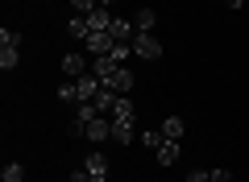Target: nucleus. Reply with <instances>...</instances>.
Masks as SVG:
<instances>
[{
    "instance_id": "nucleus-1",
    "label": "nucleus",
    "mask_w": 249,
    "mask_h": 182,
    "mask_svg": "<svg viewBox=\"0 0 249 182\" xmlns=\"http://www.w3.org/2000/svg\"><path fill=\"white\" fill-rule=\"evenodd\" d=\"M71 137L108 141V137H112V116H91V120H71Z\"/></svg>"
},
{
    "instance_id": "nucleus-2",
    "label": "nucleus",
    "mask_w": 249,
    "mask_h": 182,
    "mask_svg": "<svg viewBox=\"0 0 249 182\" xmlns=\"http://www.w3.org/2000/svg\"><path fill=\"white\" fill-rule=\"evenodd\" d=\"M21 42H25V37H21L17 29H9V25L0 29V70H4V75L21 62Z\"/></svg>"
},
{
    "instance_id": "nucleus-3",
    "label": "nucleus",
    "mask_w": 249,
    "mask_h": 182,
    "mask_svg": "<svg viewBox=\"0 0 249 182\" xmlns=\"http://www.w3.org/2000/svg\"><path fill=\"white\" fill-rule=\"evenodd\" d=\"M133 58H142V62L162 58V42H158L154 33H137V37H133Z\"/></svg>"
},
{
    "instance_id": "nucleus-4",
    "label": "nucleus",
    "mask_w": 249,
    "mask_h": 182,
    "mask_svg": "<svg viewBox=\"0 0 249 182\" xmlns=\"http://www.w3.org/2000/svg\"><path fill=\"white\" fill-rule=\"evenodd\" d=\"M108 37H112V42L133 46V37H137V25H133V21H124V17H112V25H108Z\"/></svg>"
},
{
    "instance_id": "nucleus-5",
    "label": "nucleus",
    "mask_w": 249,
    "mask_h": 182,
    "mask_svg": "<svg viewBox=\"0 0 249 182\" xmlns=\"http://www.w3.org/2000/svg\"><path fill=\"white\" fill-rule=\"evenodd\" d=\"M83 170L91 174V182H108V157L104 153H88L83 157Z\"/></svg>"
},
{
    "instance_id": "nucleus-6",
    "label": "nucleus",
    "mask_w": 249,
    "mask_h": 182,
    "mask_svg": "<svg viewBox=\"0 0 249 182\" xmlns=\"http://www.w3.org/2000/svg\"><path fill=\"white\" fill-rule=\"evenodd\" d=\"M154 157H158V165H175L178 162V157H183V145H178V141H162V145L158 149H154Z\"/></svg>"
},
{
    "instance_id": "nucleus-7",
    "label": "nucleus",
    "mask_w": 249,
    "mask_h": 182,
    "mask_svg": "<svg viewBox=\"0 0 249 182\" xmlns=\"http://www.w3.org/2000/svg\"><path fill=\"white\" fill-rule=\"evenodd\" d=\"M133 124L137 120H112V141H116V145H133V137H137Z\"/></svg>"
},
{
    "instance_id": "nucleus-8",
    "label": "nucleus",
    "mask_w": 249,
    "mask_h": 182,
    "mask_svg": "<svg viewBox=\"0 0 249 182\" xmlns=\"http://www.w3.org/2000/svg\"><path fill=\"white\" fill-rule=\"evenodd\" d=\"M83 46H88V54H96V58H100V54H112V37H108V33H88V42H83Z\"/></svg>"
},
{
    "instance_id": "nucleus-9",
    "label": "nucleus",
    "mask_w": 249,
    "mask_h": 182,
    "mask_svg": "<svg viewBox=\"0 0 249 182\" xmlns=\"http://www.w3.org/2000/svg\"><path fill=\"white\" fill-rule=\"evenodd\" d=\"M62 75H67V79H83V75H88V58L67 54V58H62Z\"/></svg>"
},
{
    "instance_id": "nucleus-10",
    "label": "nucleus",
    "mask_w": 249,
    "mask_h": 182,
    "mask_svg": "<svg viewBox=\"0 0 249 182\" xmlns=\"http://www.w3.org/2000/svg\"><path fill=\"white\" fill-rule=\"evenodd\" d=\"M112 120H137V108H133V99L129 96H116V104H112Z\"/></svg>"
},
{
    "instance_id": "nucleus-11",
    "label": "nucleus",
    "mask_w": 249,
    "mask_h": 182,
    "mask_svg": "<svg viewBox=\"0 0 249 182\" xmlns=\"http://www.w3.org/2000/svg\"><path fill=\"white\" fill-rule=\"evenodd\" d=\"M67 33H71L75 42H88V33H91L88 17H83V13H71V25H67Z\"/></svg>"
},
{
    "instance_id": "nucleus-12",
    "label": "nucleus",
    "mask_w": 249,
    "mask_h": 182,
    "mask_svg": "<svg viewBox=\"0 0 249 182\" xmlns=\"http://www.w3.org/2000/svg\"><path fill=\"white\" fill-rule=\"evenodd\" d=\"M88 25H91V33H108V25H112L108 9H96V13H88Z\"/></svg>"
},
{
    "instance_id": "nucleus-13",
    "label": "nucleus",
    "mask_w": 249,
    "mask_h": 182,
    "mask_svg": "<svg viewBox=\"0 0 249 182\" xmlns=\"http://www.w3.org/2000/svg\"><path fill=\"white\" fill-rule=\"evenodd\" d=\"M154 21H158V13H154V9H137L133 25H137V33H154Z\"/></svg>"
},
{
    "instance_id": "nucleus-14",
    "label": "nucleus",
    "mask_w": 249,
    "mask_h": 182,
    "mask_svg": "<svg viewBox=\"0 0 249 182\" xmlns=\"http://www.w3.org/2000/svg\"><path fill=\"white\" fill-rule=\"evenodd\" d=\"M0 182H25V165H21V162H9L4 170H0Z\"/></svg>"
},
{
    "instance_id": "nucleus-15",
    "label": "nucleus",
    "mask_w": 249,
    "mask_h": 182,
    "mask_svg": "<svg viewBox=\"0 0 249 182\" xmlns=\"http://www.w3.org/2000/svg\"><path fill=\"white\" fill-rule=\"evenodd\" d=\"M183 129H187V124L178 120V116H166V120H162V132H166L170 141H183Z\"/></svg>"
},
{
    "instance_id": "nucleus-16",
    "label": "nucleus",
    "mask_w": 249,
    "mask_h": 182,
    "mask_svg": "<svg viewBox=\"0 0 249 182\" xmlns=\"http://www.w3.org/2000/svg\"><path fill=\"white\" fill-rule=\"evenodd\" d=\"M162 141H166V132H162V129H145V132H142V145H145V149H158Z\"/></svg>"
},
{
    "instance_id": "nucleus-17",
    "label": "nucleus",
    "mask_w": 249,
    "mask_h": 182,
    "mask_svg": "<svg viewBox=\"0 0 249 182\" xmlns=\"http://www.w3.org/2000/svg\"><path fill=\"white\" fill-rule=\"evenodd\" d=\"M58 99H62V104H75V79H71V83H62V87H58Z\"/></svg>"
},
{
    "instance_id": "nucleus-18",
    "label": "nucleus",
    "mask_w": 249,
    "mask_h": 182,
    "mask_svg": "<svg viewBox=\"0 0 249 182\" xmlns=\"http://www.w3.org/2000/svg\"><path fill=\"white\" fill-rule=\"evenodd\" d=\"M96 9H100V0H75V13H83V17L96 13Z\"/></svg>"
},
{
    "instance_id": "nucleus-19",
    "label": "nucleus",
    "mask_w": 249,
    "mask_h": 182,
    "mask_svg": "<svg viewBox=\"0 0 249 182\" xmlns=\"http://www.w3.org/2000/svg\"><path fill=\"white\" fill-rule=\"evenodd\" d=\"M208 178H212V170H191L187 174V182H208Z\"/></svg>"
},
{
    "instance_id": "nucleus-20",
    "label": "nucleus",
    "mask_w": 249,
    "mask_h": 182,
    "mask_svg": "<svg viewBox=\"0 0 249 182\" xmlns=\"http://www.w3.org/2000/svg\"><path fill=\"white\" fill-rule=\"evenodd\" d=\"M71 182H91V174H88V170L79 165V170H71Z\"/></svg>"
},
{
    "instance_id": "nucleus-21",
    "label": "nucleus",
    "mask_w": 249,
    "mask_h": 182,
    "mask_svg": "<svg viewBox=\"0 0 249 182\" xmlns=\"http://www.w3.org/2000/svg\"><path fill=\"white\" fill-rule=\"evenodd\" d=\"M208 182H229V170H212V178Z\"/></svg>"
},
{
    "instance_id": "nucleus-22",
    "label": "nucleus",
    "mask_w": 249,
    "mask_h": 182,
    "mask_svg": "<svg viewBox=\"0 0 249 182\" xmlns=\"http://www.w3.org/2000/svg\"><path fill=\"white\" fill-rule=\"evenodd\" d=\"M216 4H229V9H241V4H245V0H216Z\"/></svg>"
},
{
    "instance_id": "nucleus-23",
    "label": "nucleus",
    "mask_w": 249,
    "mask_h": 182,
    "mask_svg": "<svg viewBox=\"0 0 249 182\" xmlns=\"http://www.w3.org/2000/svg\"><path fill=\"white\" fill-rule=\"evenodd\" d=\"M108 4H116V0H100V9H108Z\"/></svg>"
}]
</instances>
